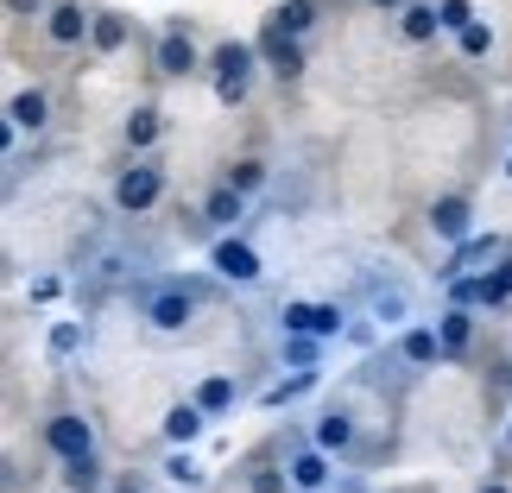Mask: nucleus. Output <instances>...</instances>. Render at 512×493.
I'll return each mask as SVG.
<instances>
[{
  "mask_svg": "<svg viewBox=\"0 0 512 493\" xmlns=\"http://www.w3.org/2000/svg\"><path fill=\"white\" fill-rule=\"evenodd\" d=\"M203 430H209V418H203V405H196V399L165 411V443H171V449H190L196 437H203Z\"/></svg>",
  "mask_w": 512,
  "mask_h": 493,
  "instance_id": "obj_16",
  "label": "nucleus"
},
{
  "mask_svg": "<svg viewBox=\"0 0 512 493\" xmlns=\"http://www.w3.org/2000/svg\"><path fill=\"white\" fill-rule=\"evenodd\" d=\"M196 405H203V418H222V411L241 405V386H234L228 373H209V380L196 386Z\"/></svg>",
  "mask_w": 512,
  "mask_h": 493,
  "instance_id": "obj_19",
  "label": "nucleus"
},
{
  "mask_svg": "<svg viewBox=\"0 0 512 493\" xmlns=\"http://www.w3.org/2000/svg\"><path fill=\"white\" fill-rule=\"evenodd\" d=\"M468 228H475V203H468V196H437V203H430V234H437V241L456 247Z\"/></svg>",
  "mask_w": 512,
  "mask_h": 493,
  "instance_id": "obj_8",
  "label": "nucleus"
},
{
  "mask_svg": "<svg viewBox=\"0 0 512 493\" xmlns=\"http://www.w3.org/2000/svg\"><path fill=\"white\" fill-rule=\"evenodd\" d=\"M228 184L241 190V196H260V190H266V165H260V159H241V165L228 171Z\"/></svg>",
  "mask_w": 512,
  "mask_h": 493,
  "instance_id": "obj_28",
  "label": "nucleus"
},
{
  "mask_svg": "<svg viewBox=\"0 0 512 493\" xmlns=\"http://www.w3.org/2000/svg\"><path fill=\"white\" fill-rule=\"evenodd\" d=\"M7 121H13L19 133H45V127H51V95H45V89H19L13 102H7Z\"/></svg>",
  "mask_w": 512,
  "mask_h": 493,
  "instance_id": "obj_11",
  "label": "nucleus"
},
{
  "mask_svg": "<svg viewBox=\"0 0 512 493\" xmlns=\"http://www.w3.org/2000/svg\"><path fill=\"white\" fill-rule=\"evenodd\" d=\"M285 487H298V493H323V487H329V456H323V449H298V456L285 462Z\"/></svg>",
  "mask_w": 512,
  "mask_h": 493,
  "instance_id": "obj_10",
  "label": "nucleus"
},
{
  "mask_svg": "<svg viewBox=\"0 0 512 493\" xmlns=\"http://www.w3.org/2000/svg\"><path fill=\"white\" fill-rule=\"evenodd\" d=\"M399 361H405V367H437V361H443V342H437V329H424V323H405V335H399Z\"/></svg>",
  "mask_w": 512,
  "mask_h": 493,
  "instance_id": "obj_14",
  "label": "nucleus"
},
{
  "mask_svg": "<svg viewBox=\"0 0 512 493\" xmlns=\"http://www.w3.org/2000/svg\"><path fill=\"white\" fill-rule=\"evenodd\" d=\"M506 177H512V159H506Z\"/></svg>",
  "mask_w": 512,
  "mask_h": 493,
  "instance_id": "obj_40",
  "label": "nucleus"
},
{
  "mask_svg": "<svg viewBox=\"0 0 512 493\" xmlns=\"http://www.w3.org/2000/svg\"><path fill=\"white\" fill-rule=\"evenodd\" d=\"M373 7H399V0H373Z\"/></svg>",
  "mask_w": 512,
  "mask_h": 493,
  "instance_id": "obj_38",
  "label": "nucleus"
},
{
  "mask_svg": "<svg viewBox=\"0 0 512 493\" xmlns=\"http://www.w3.org/2000/svg\"><path fill=\"white\" fill-rule=\"evenodd\" d=\"M285 354L298 367H317V335H285Z\"/></svg>",
  "mask_w": 512,
  "mask_h": 493,
  "instance_id": "obj_32",
  "label": "nucleus"
},
{
  "mask_svg": "<svg viewBox=\"0 0 512 493\" xmlns=\"http://www.w3.org/2000/svg\"><path fill=\"white\" fill-rule=\"evenodd\" d=\"M342 304H285V335H317V342H329V335H342Z\"/></svg>",
  "mask_w": 512,
  "mask_h": 493,
  "instance_id": "obj_6",
  "label": "nucleus"
},
{
  "mask_svg": "<svg viewBox=\"0 0 512 493\" xmlns=\"http://www.w3.org/2000/svg\"><path fill=\"white\" fill-rule=\"evenodd\" d=\"M494 260H500V234H462L456 260L443 266V279H456V272H468V266H494Z\"/></svg>",
  "mask_w": 512,
  "mask_h": 493,
  "instance_id": "obj_13",
  "label": "nucleus"
},
{
  "mask_svg": "<svg viewBox=\"0 0 512 493\" xmlns=\"http://www.w3.org/2000/svg\"><path fill=\"white\" fill-rule=\"evenodd\" d=\"M247 83H253V45H222L215 51V95L234 108L247 95Z\"/></svg>",
  "mask_w": 512,
  "mask_h": 493,
  "instance_id": "obj_3",
  "label": "nucleus"
},
{
  "mask_svg": "<svg viewBox=\"0 0 512 493\" xmlns=\"http://www.w3.org/2000/svg\"><path fill=\"white\" fill-rule=\"evenodd\" d=\"M196 317V291L190 285H159V291H146V323L159 329V335H184Z\"/></svg>",
  "mask_w": 512,
  "mask_h": 493,
  "instance_id": "obj_1",
  "label": "nucleus"
},
{
  "mask_svg": "<svg viewBox=\"0 0 512 493\" xmlns=\"http://www.w3.org/2000/svg\"><path fill=\"white\" fill-rule=\"evenodd\" d=\"M310 386H317V367H298V373H291V380H279V386L266 392V405H291V399H304Z\"/></svg>",
  "mask_w": 512,
  "mask_h": 493,
  "instance_id": "obj_26",
  "label": "nucleus"
},
{
  "mask_svg": "<svg viewBox=\"0 0 512 493\" xmlns=\"http://www.w3.org/2000/svg\"><path fill=\"white\" fill-rule=\"evenodd\" d=\"M209 260H215V272H222L228 285H253V279H260V253H253L241 234H222V241L209 247Z\"/></svg>",
  "mask_w": 512,
  "mask_h": 493,
  "instance_id": "obj_5",
  "label": "nucleus"
},
{
  "mask_svg": "<svg viewBox=\"0 0 512 493\" xmlns=\"http://www.w3.org/2000/svg\"><path fill=\"white\" fill-rule=\"evenodd\" d=\"M13 13H45V0H7Z\"/></svg>",
  "mask_w": 512,
  "mask_h": 493,
  "instance_id": "obj_37",
  "label": "nucleus"
},
{
  "mask_svg": "<svg viewBox=\"0 0 512 493\" xmlns=\"http://www.w3.org/2000/svg\"><path fill=\"white\" fill-rule=\"evenodd\" d=\"M506 437H512V430H506Z\"/></svg>",
  "mask_w": 512,
  "mask_h": 493,
  "instance_id": "obj_41",
  "label": "nucleus"
},
{
  "mask_svg": "<svg viewBox=\"0 0 512 493\" xmlns=\"http://www.w3.org/2000/svg\"><path fill=\"white\" fill-rule=\"evenodd\" d=\"M310 26H317V0H285V7L272 13V26H266V32H279V38H304Z\"/></svg>",
  "mask_w": 512,
  "mask_h": 493,
  "instance_id": "obj_21",
  "label": "nucleus"
},
{
  "mask_svg": "<svg viewBox=\"0 0 512 493\" xmlns=\"http://www.w3.org/2000/svg\"><path fill=\"white\" fill-rule=\"evenodd\" d=\"M310 449H323V456H348V449H354V418H348V411H323L317 430H310Z\"/></svg>",
  "mask_w": 512,
  "mask_h": 493,
  "instance_id": "obj_12",
  "label": "nucleus"
},
{
  "mask_svg": "<svg viewBox=\"0 0 512 493\" xmlns=\"http://www.w3.org/2000/svg\"><path fill=\"white\" fill-rule=\"evenodd\" d=\"M45 443H51L57 462H70V456H89V449H95V430L76 418V411H57V418L45 424Z\"/></svg>",
  "mask_w": 512,
  "mask_h": 493,
  "instance_id": "obj_7",
  "label": "nucleus"
},
{
  "mask_svg": "<svg viewBox=\"0 0 512 493\" xmlns=\"http://www.w3.org/2000/svg\"><path fill=\"white\" fill-rule=\"evenodd\" d=\"M152 64H159V76H190L196 70V45H190L184 32H165L159 51H152Z\"/></svg>",
  "mask_w": 512,
  "mask_h": 493,
  "instance_id": "obj_18",
  "label": "nucleus"
},
{
  "mask_svg": "<svg viewBox=\"0 0 512 493\" xmlns=\"http://www.w3.org/2000/svg\"><path fill=\"white\" fill-rule=\"evenodd\" d=\"M89 45L95 51H121L127 45V19L121 13H89Z\"/></svg>",
  "mask_w": 512,
  "mask_h": 493,
  "instance_id": "obj_22",
  "label": "nucleus"
},
{
  "mask_svg": "<svg viewBox=\"0 0 512 493\" xmlns=\"http://www.w3.org/2000/svg\"><path fill=\"white\" fill-rule=\"evenodd\" d=\"M487 285H494L500 298H512V260H494V279H487Z\"/></svg>",
  "mask_w": 512,
  "mask_h": 493,
  "instance_id": "obj_34",
  "label": "nucleus"
},
{
  "mask_svg": "<svg viewBox=\"0 0 512 493\" xmlns=\"http://www.w3.org/2000/svg\"><path fill=\"white\" fill-rule=\"evenodd\" d=\"M13 140H19V127L7 121V114H0V152H13Z\"/></svg>",
  "mask_w": 512,
  "mask_h": 493,
  "instance_id": "obj_36",
  "label": "nucleus"
},
{
  "mask_svg": "<svg viewBox=\"0 0 512 493\" xmlns=\"http://www.w3.org/2000/svg\"><path fill=\"white\" fill-rule=\"evenodd\" d=\"M367 323H373V329H405V323H411V291L392 285V279H386V285L373 279V285H367Z\"/></svg>",
  "mask_w": 512,
  "mask_h": 493,
  "instance_id": "obj_4",
  "label": "nucleus"
},
{
  "mask_svg": "<svg viewBox=\"0 0 512 493\" xmlns=\"http://www.w3.org/2000/svg\"><path fill=\"white\" fill-rule=\"evenodd\" d=\"M76 348H83V323H57L51 329V354L64 361V354H76Z\"/></svg>",
  "mask_w": 512,
  "mask_h": 493,
  "instance_id": "obj_30",
  "label": "nucleus"
},
{
  "mask_svg": "<svg viewBox=\"0 0 512 493\" xmlns=\"http://www.w3.org/2000/svg\"><path fill=\"white\" fill-rule=\"evenodd\" d=\"M266 57H272V76H279V83H298V76H304V51H298V38L266 32Z\"/></svg>",
  "mask_w": 512,
  "mask_h": 493,
  "instance_id": "obj_20",
  "label": "nucleus"
},
{
  "mask_svg": "<svg viewBox=\"0 0 512 493\" xmlns=\"http://www.w3.org/2000/svg\"><path fill=\"white\" fill-rule=\"evenodd\" d=\"M45 32H51V45H83V38H89V7H83V0H51V7H45Z\"/></svg>",
  "mask_w": 512,
  "mask_h": 493,
  "instance_id": "obj_9",
  "label": "nucleus"
},
{
  "mask_svg": "<svg viewBox=\"0 0 512 493\" xmlns=\"http://www.w3.org/2000/svg\"><path fill=\"white\" fill-rule=\"evenodd\" d=\"M399 19H405V38H411V45H430V38H437V7H424V0H411Z\"/></svg>",
  "mask_w": 512,
  "mask_h": 493,
  "instance_id": "obj_25",
  "label": "nucleus"
},
{
  "mask_svg": "<svg viewBox=\"0 0 512 493\" xmlns=\"http://www.w3.org/2000/svg\"><path fill=\"white\" fill-rule=\"evenodd\" d=\"M108 493H146V481H140V475H121V481H114Z\"/></svg>",
  "mask_w": 512,
  "mask_h": 493,
  "instance_id": "obj_35",
  "label": "nucleus"
},
{
  "mask_svg": "<svg viewBox=\"0 0 512 493\" xmlns=\"http://www.w3.org/2000/svg\"><path fill=\"white\" fill-rule=\"evenodd\" d=\"M437 342H443V354H462L468 342H475V310H468V304H449L443 317H437Z\"/></svg>",
  "mask_w": 512,
  "mask_h": 493,
  "instance_id": "obj_17",
  "label": "nucleus"
},
{
  "mask_svg": "<svg viewBox=\"0 0 512 493\" xmlns=\"http://www.w3.org/2000/svg\"><path fill=\"white\" fill-rule=\"evenodd\" d=\"M253 493H285V468H253Z\"/></svg>",
  "mask_w": 512,
  "mask_h": 493,
  "instance_id": "obj_33",
  "label": "nucleus"
},
{
  "mask_svg": "<svg viewBox=\"0 0 512 493\" xmlns=\"http://www.w3.org/2000/svg\"><path fill=\"white\" fill-rule=\"evenodd\" d=\"M456 38H462V51H468V57H487V45H494V32H487L481 19H468V26H462Z\"/></svg>",
  "mask_w": 512,
  "mask_h": 493,
  "instance_id": "obj_31",
  "label": "nucleus"
},
{
  "mask_svg": "<svg viewBox=\"0 0 512 493\" xmlns=\"http://www.w3.org/2000/svg\"><path fill=\"white\" fill-rule=\"evenodd\" d=\"M159 196H165V171L159 165H127L121 177H114V209L121 215H146Z\"/></svg>",
  "mask_w": 512,
  "mask_h": 493,
  "instance_id": "obj_2",
  "label": "nucleus"
},
{
  "mask_svg": "<svg viewBox=\"0 0 512 493\" xmlns=\"http://www.w3.org/2000/svg\"><path fill=\"white\" fill-rule=\"evenodd\" d=\"M165 481H177V487H203V468H196V456L171 449V456H165Z\"/></svg>",
  "mask_w": 512,
  "mask_h": 493,
  "instance_id": "obj_27",
  "label": "nucleus"
},
{
  "mask_svg": "<svg viewBox=\"0 0 512 493\" xmlns=\"http://www.w3.org/2000/svg\"><path fill=\"white\" fill-rule=\"evenodd\" d=\"M468 19H475V7H468V0H437V32H462Z\"/></svg>",
  "mask_w": 512,
  "mask_h": 493,
  "instance_id": "obj_29",
  "label": "nucleus"
},
{
  "mask_svg": "<svg viewBox=\"0 0 512 493\" xmlns=\"http://www.w3.org/2000/svg\"><path fill=\"white\" fill-rule=\"evenodd\" d=\"M64 487H70V493H95V487H102V462H95V449H89V456H70V462H64Z\"/></svg>",
  "mask_w": 512,
  "mask_h": 493,
  "instance_id": "obj_24",
  "label": "nucleus"
},
{
  "mask_svg": "<svg viewBox=\"0 0 512 493\" xmlns=\"http://www.w3.org/2000/svg\"><path fill=\"white\" fill-rule=\"evenodd\" d=\"M481 493H506V487H481Z\"/></svg>",
  "mask_w": 512,
  "mask_h": 493,
  "instance_id": "obj_39",
  "label": "nucleus"
},
{
  "mask_svg": "<svg viewBox=\"0 0 512 493\" xmlns=\"http://www.w3.org/2000/svg\"><path fill=\"white\" fill-rule=\"evenodd\" d=\"M241 215H247V196L234 190V184H222V190H209V196H203V222H209V228L234 234V222H241Z\"/></svg>",
  "mask_w": 512,
  "mask_h": 493,
  "instance_id": "obj_15",
  "label": "nucleus"
},
{
  "mask_svg": "<svg viewBox=\"0 0 512 493\" xmlns=\"http://www.w3.org/2000/svg\"><path fill=\"white\" fill-rule=\"evenodd\" d=\"M159 133H165V114H159V108H133V114H127V146H133V152H146Z\"/></svg>",
  "mask_w": 512,
  "mask_h": 493,
  "instance_id": "obj_23",
  "label": "nucleus"
}]
</instances>
